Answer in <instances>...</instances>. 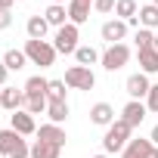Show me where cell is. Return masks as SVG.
Returning a JSON list of instances; mask_svg holds the SVG:
<instances>
[{
  "label": "cell",
  "mask_w": 158,
  "mask_h": 158,
  "mask_svg": "<svg viewBox=\"0 0 158 158\" xmlns=\"http://www.w3.org/2000/svg\"><path fill=\"white\" fill-rule=\"evenodd\" d=\"M47 118H50V124H62L68 118V102L65 99H50L47 102Z\"/></svg>",
  "instance_id": "18"
},
{
  "label": "cell",
  "mask_w": 158,
  "mask_h": 158,
  "mask_svg": "<svg viewBox=\"0 0 158 158\" xmlns=\"http://www.w3.org/2000/svg\"><path fill=\"white\" fill-rule=\"evenodd\" d=\"M0 93H3V109H6V112H19V109H25V102H28V93H25V90H16V87H3Z\"/></svg>",
  "instance_id": "11"
},
{
  "label": "cell",
  "mask_w": 158,
  "mask_h": 158,
  "mask_svg": "<svg viewBox=\"0 0 158 158\" xmlns=\"http://www.w3.org/2000/svg\"><path fill=\"white\" fill-rule=\"evenodd\" d=\"M139 68H143V74H155L158 71V50L155 47L139 50Z\"/></svg>",
  "instance_id": "20"
},
{
  "label": "cell",
  "mask_w": 158,
  "mask_h": 158,
  "mask_svg": "<svg viewBox=\"0 0 158 158\" xmlns=\"http://www.w3.org/2000/svg\"><path fill=\"white\" fill-rule=\"evenodd\" d=\"M77 40H81V31H77V25H62V28H56V37H53V47H56V53H77Z\"/></svg>",
  "instance_id": "5"
},
{
  "label": "cell",
  "mask_w": 158,
  "mask_h": 158,
  "mask_svg": "<svg viewBox=\"0 0 158 158\" xmlns=\"http://www.w3.org/2000/svg\"><path fill=\"white\" fill-rule=\"evenodd\" d=\"M152 152V139H130L127 146H124V152H121V158H146Z\"/></svg>",
  "instance_id": "15"
},
{
  "label": "cell",
  "mask_w": 158,
  "mask_h": 158,
  "mask_svg": "<svg viewBox=\"0 0 158 158\" xmlns=\"http://www.w3.org/2000/svg\"><path fill=\"white\" fill-rule=\"evenodd\" d=\"M130 124L124 121V118H115V124H109L106 127V136H102V149H106V155H115V152H124V146L130 143Z\"/></svg>",
  "instance_id": "1"
},
{
  "label": "cell",
  "mask_w": 158,
  "mask_h": 158,
  "mask_svg": "<svg viewBox=\"0 0 158 158\" xmlns=\"http://www.w3.org/2000/svg\"><path fill=\"white\" fill-rule=\"evenodd\" d=\"M3 65H6L10 71H19V68H25V65H28V56H25V50H6V56H3Z\"/></svg>",
  "instance_id": "23"
},
{
  "label": "cell",
  "mask_w": 158,
  "mask_h": 158,
  "mask_svg": "<svg viewBox=\"0 0 158 158\" xmlns=\"http://www.w3.org/2000/svg\"><path fill=\"white\" fill-rule=\"evenodd\" d=\"M74 59H77V65H87V68H90V65H93V62H99L102 56H99V53H96L93 47H77Z\"/></svg>",
  "instance_id": "25"
},
{
  "label": "cell",
  "mask_w": 158,
  "mask_h": 158,
  "mask_svg": "<svg viewBox=\"0 0 158 158\" xmlns=\"http://www.w3.org/2000/svg\"><path fill=\"white\" fill-rule=\"evenodd\" d=\"M47 87H50V81H47V77H40V74H31L28 77V81H25V93L28 96H47Z\"/></svg>",
  "instance_id": "22"
},
{
  "label": "cell",
  "mask_w": 158,
  "mask_h": 158,
  "mask_svg": "<svg viewBox=\"0 0 158 158\" xmlns=\"http://www.w3.org/2000/svg\"><path fill=\"white\" fill-rule=\"evenodd\" d=\"M152 3H155V6H158V0H152Z\"/></svg>",
  "instance_id": "41"
},
{
  "label": "cell",
  "mask_w": 158,
  "mask_h": 158,
  "mask_svg": "<svg viewBox=\"0 0 158 158\" xmlns=\"http://www.w3.org/2000/svg\"><path fill=\"white\" fill-rule=\"evenodd\" d=\"M59 155H62V146H53V143H44V139H37L31 146V158H59Z\"/></svg>",
  "instance_id": "21"
},
{
  "label": "cell",
  "mask_w": 158,
  "mask_h": 158,
  "mask_svg": "<svg viewBox=\"0 0 158 158\" xmlns=\"http://www.w3.org/2000/svg\"><path fill=\"white\" fill-rule=\"evenodd\" d=\"M65 87H71V90H93L96 87V74L87 65H71L65 71Z\"/></svg>",
  "instance_id": "4"
},
{
  "label": "cell",
  "mask_w": 158,
  "mask_h": 158,
  "mask_svg": "<svg viewBox=\"0 0 158 158\" xmlns=\"http://www.w3.org/2000/svg\"><path fill=\"white\" fill-rule=\"evenodd\" d=\"M136 50H149V47H155V31H149V28H136Z\"/></svg>",
  "instance_id": "26"
},
{
  "label": "cell",
  "mask_w": 158,
  "mask_h": 158,
  "mask_svg": "<svg viewBox=\"0 0 158 158\" xmlns=\"http://www.w3.org/2000/svg\"><path fill=\"white\" fill-rule=\"evenodd\" d=\"M25 31H28V40H44L47 31H50V22L44 16H31L28 25H25Z\"/></svg>",
  "instance_id": "16"
},
{
  "label": "cell",
  "mask_w": 158,
  "mask_h": 158,
  "mask_svg": "<svg viewBox=\"0 0 158 158\" xmlns=\"http://www.w3.org/2000/svg\"><path fill=\"white\" fill-rule=\"evenodd\" d=\"M53 3H62V6H65V3H71V0H53Z\"/></svg>",
  "instance_id": "36"
},
{
  "label": "cell",
  "mask_w": 158,
  "mask_h": 158,
  "mask_svg": "<svg viewBox=\"0 0 158 158\" xmlns=\"http://www.w3.org/2000/svg\"><path fill=\"white\" fill-rule=\"evenodd\" d=\"M90 121H93L96 127H109V124H115V109H112L109 102H96V106L90 109Z\"/></svg>",
  "instance_id": "12"
},
{
  "label": "cell",
  "mask_w": 158,
  "mask_h": 158,
  "mask_svg": "<svg viewBox=\"0 0 158 158\" xmlns=\"http://www.w3.org/2000/svg\"><path fill=\"white\" fill-rule=\"evenodd\" d=\"M37 139H44V143H53V146H65V130L59 127V124H40V130H37Z\"/></svg>",
  "instance_id": "13"
},
{
  "label": "cell",
  "mask_w": 158,
  "mask_h": 158,
  "mask_svg": "<svg viewBox=\"0 0 158 158\" xmlns=\"http://www.w3.org/2000/svg\"><path fill=\"white\" fill-rule=\"evenodd\" d=\"M0 155H6V158H31V146L22 139V133L6 127V130H0Z\"/></svg>",
  "instance_id": "2"
},
{
  "label": "cell",
  "mask_w": 158,
  "mask_h": 158,
  "mask_svg": "<svg viewBox=\"0 0 158 158\" xmlns=\"http://www.w3.org/2000/svg\"><path fill=\"white\" fill-rule=\"evenodd\" d=\"M13 3H16V0H0V10H6V13H10V10H13Z\"/></svg>",
  "instance_id": "34"
},
{
  "label": "cell",
  "mask_w": 158,
  "mask_h": 158,
  "mask_svg": "<svg viewBox=\"0 0 158 158\" xmlns=\"http://www.w3.org/2000/svg\"><path fill=\"white\" fill-rule=\"evenodd\" d=\"M84 3H93V0H84Z\"/></svg>",
  "instance_id": "40"
},
{
  "label": "cell",
  "mask_w": 158,
  "mask_h": 158,
  "mask_svg": "<svg viewBox=\"0 0 158 158\" xmlns=\"http://www.w3.org/2000/svg\"><path fill=\"white\" fill-rule=\"evenodd\" d=\"M47 96H28V102H25V112H31V115H47Z\"/></svg>",
  "instance_id": "27"
},
{
  "label": "cell",
  "mask_w": 158,
  "mask_h": 158,
  "mask_svg": "<svg viewBox=\"0 0 158 158\" xmlns=\"http://www.w3.org/2000/svg\"><path fill=\"white\" fill-rule=\"evenodd\" d=\"M10 127H13L16 133H22V136H28V133H37L34 115H31V112H25V109H19V112H13V115H10Z\"/></svg>",
  "instance_id": "8"
},
{
  "label": "cell",
  "mask_w": 158,
  "mask_h": 158,
  "mask_svg": "<svg viewBox=\"0 0 158 158\" xmlns=\"http://www.w3.org/2000/svg\"><path fill=\"white\" fill-rule=\"evenodd\" d=\"M47 99H65V81H50Z\"/></svg>",
  "instance_id": "28"
},
{
  "label": "cell",
  "mask_w": 158,
  "mask_h": 158,
  "mask_svg": "<svg viewBox=\"0 0 158 158\" xmlns=\"http://www.w3.org/2000/svg\"><path fill=\"white\" fill-rule=\"evenodd\" d=\"M146 109H149V112H158V84H152V90H149V96H146Z\"/></svg>",
  "instance_id": "30"
},
{
  "label": "cell",
  "mask_w": 158,
  "mask_h": 158,
  "mask_svg": "<svg viewBox=\"0 0 158 158\" xmlns=\"http://www.w3.org/2000/svg\"><path fill=\"white\" fill-rule=\"evenodd\" d=\"M44 19H47L53 28H62V25H68V22H65V19H68V6H62V3H50L47 13H44Z\"/></svg>",
  "instance_id": "17"
},
{
  "label": "cell",
  "mask_w": 158,
  "mask_h": 158,
  "mask_svg": "<svg viewBox=\"0 0 158 158\" xmlns=\"http://www.w3.org/2000/svg\"><path fill=\"white\" fill-rule=\"evenodd\" d=\"M99 62H102L106 71H118V68H124L130 62V47L127 44H112V47H106V53H102Z\"/></svg>",
  "instance_id": "6"
},
{
  "label": "cell",
  "mask_w": 158,
  "mask_h": 158,
  "mask_svg": "<svg viewBox=\"0 0 158 158\" xmlns=\"http://www.w3.org/2000/svg\"><path fill=\"white\" fill-rule=\"evenodd\" d=\"M124 87H127V96H130V99H143V96H149V90H152V84H149V74H143V71L130 74Z\"/></svg>",
  "instance_id": "9"
},
{
  "label": "cell",
  "mask_w": 158,
  "mask_h": 158,
  "mask_svg": "<svg viewBox=\"0 0 158 158\" xmlns=\"http://www.w3.org/2000/svg\"><path fill=\"white\" fill-rule=\"evenodd\" d=\"M93 158H109V155H106V152H102V155H93Z\"/></svg>",
  "instance_id": "38"
},
{
  "label": "cell",
  "mask_w": 158,
  "mask_h": 158,
  "mask_svg": "<svg viewBox=\"0 0 158 158\" xmlns=\"http://www.w3.org/2000/svg\"><path fill=\"white\" fill-rule=\"evenodd\" d=\"M139 28H149V31H158V6L149 3V6H139Z\"/></svg>",
  "instance_id": "19"
},
{
  "label": "cell",
  "mask_w": 158,
  "mask_h": 158,
  "mask_svg": "<svg viewBox=\"0 0 158 158\" xmlns=\"http://www.w3.org/2000/svg\"><path fill=\"white\" fill-rule=\"evenodd\" d=\"M25 56L31 65H40V68H50L56 62V47L50 40H25Z\"/></svg>",
  "instance_id": "3"
},
{
  "label": "cell",
  "mask_w": 158,
  "mask_h": 158,
  "mask_svg": "<svg viewBox=\"0 0 158 158\" xmlns=\"http://www.w3.org/2000/svg\"><path fill=\"white\" fill-rule=\"evenodd\" d=\"M6 74H10V68L3 65V59H0V87H6Z\"/></svg>",
  "instance_id": "32"
},
{
  "label": "cell",
  "mask_w": 158,
  "mask_h": 158,
  "mask_svg": "<svg viewBox=\"0 0 158 158\" xmlns=\"http://www.w3.org/2000/svg\"><path fill=\"white\" fill-rule=\"evenodd\" d=\"M0 90H3V87H0ZM0 109H3V93H0Z\"/></svg>",
  "instance_id": "37"
},
{
  "label": "cell",
  "mask_w": 158,
  "mask_h": 158,
  "mask_svg": "<svg viewBox=\"0 0 158 158\" xmlns=\"http://www.w3.org/2000/svg\"><path fill=\"white\" fill-rule=\"evenodd\" d=\"M146 158H158V146H152V152H149Z\"/></svg>",
  "instance_id": "35"
},
{
  "label": "cell",
  "mask_w": 158,
  "mask_h": 158,
  "mask_svg": "<svg viewBox=\"0 0 158 158\" xmlns=\"http://www.w3.org/2000/svg\"><path fill=\"white\" fill-rule=\"evenodd\" d=\"M146 112H149V109H146V102H143V99H130V102L121 109V118H124L130 127H139V124L146 121Z\"/></svg>",
  "instance_id": "10"
},
{
  "label": "cell",
  "mask_w": 158,
  "mask_h": 158,
  "mask_svg": "<svg viewBox=\"0 0 158 158\" xmlns=\"http://www.w3.org/2000/svg\"><path fill=\"white\" fill-rule=\"evenodd\" d=\"M90 6H93V3L71 0V3H68V22H71V25H84V22L90 19Z\"/></svg>",
  "instance_id": "14"
},
{
  "label": "cell",
  "mask_w": 158,
  "mask_h": 158,
  "mask_svg": "<svg viewBox=\"0 0 158 158\" xmlns=\"http://www.w3.org/2000/svg\"><path fill=\"white\" fill-rule=\"evenodd\" d=\"M136 13H139L136 0H118V3H115V16H118L121 22H130V19H133Z\"/></svg>",
  "instance_id": "24"
},
{
  "label": "cell",
  "mask_w": 158,
  "mask_h": 158,
  "mask_svg": "<svg viewBox=\"0 0 158 158\" xmlns=\"http://www.w3.org/2000/svg\"><path fill=\"white\" fill-rule=\"evenodd\" d=\"M10 25H13V13L0 10V31H3V28H10Z\"/></svg>",
  "instance_id": "31"
},
{
  "label": "cell",
  "mask_w": 158,
  "mask_h": 158,
  "mask_svg": "<svg viewBox=\"0 0 158 158\" xmlns=\"http://www.w3.org/2000/svg\"><path fill=\"white\" fill-rule=\"evenodd\" d=\"M149 139H152V146H158V124L152 127V133H149Z\"/></svg>",
  "instance_id": "33"
},
{
  "label": "cell",
  "mask_w": 158,
  "mask_h": 158,
  "mask_svg": "<svg viewBox=\"0 0 158 158\" xmlns=\"http://www.w3.org/2000/svg\"><path fill=\"white\" fill-rule=\"evenodd\" d=\"M115 3H118V0H93V10L106 16V13H115Z\"/></svg>",
  "instance_id": "29"
},
{
  "label": "cell",
  "mask_w": 158,
  "mask_h": 158,
  "mask_svg": "<svg viewBox=\"0 0 158 158\" xmlns=\"http://www.w3.org/2000/svg\"><path fill=\"white\" fill-rule=\"evenodd\" d=\"M155 50H158V31H155Z\"/></svg>",
  "instance_id": "39"
},
{
  "label": "cell",
  "mask_w": 158,
  "mask_h": 158,
  "mask_svg": "<svg viewBox=\"0 0 158 158\" xmlns=\"http://www.w3.org/2000/svg\"><path fill=\"white\" fill-rule=\"evenodd\" d=\"M127 28H130L127 22H121V19H109V22L102 25V31H99V34H102V40H109V47H112V44H124Z\"/></svg>",
  "instance_id": "7"
}]
</instances>
